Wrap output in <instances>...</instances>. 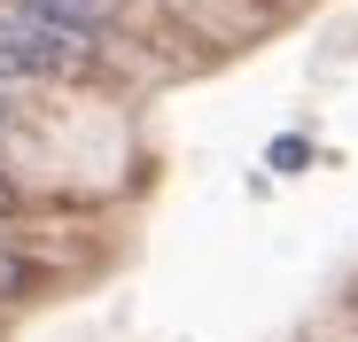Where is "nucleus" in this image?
<instances>
[{"instance_id": "nucleus-1", "label": "nucleus", "mask_w": 358, "mask_h": 342, "mask_svg": "<svg viewBox=\"0 0 358 342\" xmlns=\"http://www.w3.org/2000/svg\"><path fill=\"white\" fill-rule=\"evenodd\" d=\"M86 54V31H63L31 8L0 16V78H47V70H71Z\"/></svg>"}, {"instance_id": "nucleus-2", "label": "nucleus", "mask_w": 358, "mask_h": 342, "mask_svg": "<svg viewBox=\"0 0 358 342\" xmlns=\"http://www.w3.org/2000/svg\"><path fill=\"white\" fill-rule=\"evenodd\" d=\"M24 8L47 16V24H63V31H94V24L117 8V0H24Z\"/></svg>"}, {"instance_id": "nucleus-3", "label": "nucleus", "mask_w": 358, "mask_h": 342, "mask_svg": "<svg viewBox=\"0 0 358 342\" xmlns=\"http://www.w3.org/2000/svg\"><path fill=\"white\" fill-rule=\"evenodd\" d=\"M265 163H273V171H304V163H312V140H304V133H280V140L265 148Z\"/></svg>"}, {"instance_id": "nucleus-4", "label": "nucleus", "mask_w": 358, "mask_h": 342, "mask_svg": "<svg viewBox=\"0 0 358 342\" xmlns=\"http://www.w3.org/2000/svg\"><path fill=\"white\" fill-rule=\"evenodd\" d=\"M0 117H8V101H0Z\"/></svg>"}]
</instances>
